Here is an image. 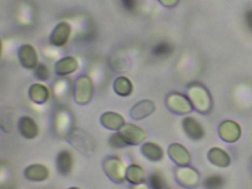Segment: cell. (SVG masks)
Segmentation results:
<instances>
[{
    "label": "cell",
    "instance_id": "15",
    "mask_svg": "<svg viewBox=\"0 0 252 189\" xmlns=\"http://www.w3.org/2000/svg\"><path fill=\"white\" fill-rule=\"evenodd\" d=\"M222 183L223 180L222 177L218 175L212 176L206 180V186L209 188H218L222 186Z\"/></svg>",
    "mask_w": 252,
    "mask_h": 189
},
{
    "label": "cell",
    "instance_id": "5",
    "mask_svg": "<svg viewBox=\"0 0 252 189\" xmlns=\"http://www.w3.org/2000/svg\"><path fill=\"white\" fill-rule=\"evenodd\" d=\"M73 165L72 155L68 151H63L59 155L57 159V167L59 171L63 175H67L70 172Z\"/></svg>",
    "mask_w": 252,
    "mask_h": 189
},
{
    "label": "cell",
    "instance_id": "2",
    "mask_svg": "<svg viewBox=\"0 0 252 189\" xmlns=\"http://www.w3.org/2000/svg\"><path fill=\"white\" fill-rule=\"evenodd\" d=\"M19 56L23 66L27 68H33L37 62L36 52L32 46L23 45L19 51Z\"/></svg>",
    "mask_w": 252,
    "mask_h": 189
},
{
    "label": "cell",
    "instance_id": "12",
    "mask_svg": "<svg viewBox=\"0 0 252 189\" xmlns=\"http://www.w3.org/2000/svg\"><path fill=\"white\" fill-rule=\"evenodd\" d=\"M172 51V47L169 43L160 42L156 44L153 48V54L158 57H164L170 54Z\"/></svg>",
    "mask_w": 252,
    "mask_h": 189
},
{
    "label": "cell",
    "instance_id": "4",
    "mask_svg": "<svg viewBox=\"0 0 252 189\" xmlns=\"http://www.w3.org/2000/svg\"><path fill=\"white\" fill-rule=\"evenodd\" d=\"M22 134L27 138H33L37 134L38 129L34 121L29 117H23L19 123Z\"/></svg>",
    "mask_w": 252,
    "mask_h": 189
},
{
    "label": "cell",
    "instance_id": "14",
    "mask_svg": "<svg viewBox=\"0 0 252 189\" xmlns=\"http://www.w3.org/2000/svg\"><path fill=\"white\" fill-rule=\"evenodd\" d=\"M35 75L38 79L45 81L49 78V70L45 65L40 64L36 68Z\"/></svg>",
    "mask_w": 252,
    "mask_h": 189
},
{
    "label": "cell",
    "instance_id": "16",
    "mask_svg": "<svg viewBox=\"0 0 252 189\" xmlns=\"http://www.w3.org/2000/svg\"><path fill=\"white\" fill-rule=\"evenodd\" d=\"M110 143L114 148H122L126 145L119 133L111 136L110 139Z\"/></svg>",
    "mask_w": 252,
    "mask_h": 189
},
{
    "label": "cell",
    "instance_id": "3",
    "mask_svg": "<svg viewBox=\"0 0 252 189\" xmlns=\"http://www.w3.org/2000/svg\"><path fill=\"white\" fill-rule=\"evenodd\" d=\"M119 134L122 137H125V136L129 135V134L132 135L130 140H129V144H138L145 137L144 131L139 127L135 126L132 124H128V125L125 126L123 128L121 129Z\"/></svg>",
    "mask_w": 252,
    "mask_h": 189
},
{
    "label": "cell",
    "instance_id": "11",
    "mask_svg": "<svg viewBox=\"0 0 252 189\" xmlns=\"http://www.w3.org/2000/svg\"><path fill=\"white\" fill-rule=\"evenodd\" d=\"M126 178L134 184L141 183L144 179V170L138 165H132L128 168Z\"/></svg>",
    "mask_w": 252,
    "mask_h": 189
},
{
    "label": "cell",
    "instance_id": "17",
    "mask_svg": "<svg viewBox=\"0 0 252 189\" xmlns=\"http://www.w3.org/2000/svg\"><path fill=\"white\" fill-rule=\"evenodd\" d=\"M245 20H246V25L249 27V29L252 31V8L249 9L246 12Z\"/></svg>",
    "mask_w": 252,
    "mask_h": 189
},
{
    "label": "cell",
    "instance_id": "6",
    "mask_svg": "<svg viewBox=\"0 0 252 189\" xmlns=\"http://www.w3.org/2000/svg\"><path fill=\"white\" fill-rule=\"evenodd\" d=\"M153 110V104L150 101H141L137 103L131 112L133 119H143L147 115L152 113Z\"/></svg>",
    "mask_w": 252,
    "mask_h": 189
},
{
    "label": "cell",
    "instance_id": "8",
    "mask_svg": "<svg viewBox=\"0 0 252 189\" xmlns=\"http://www.w3.org/2000/svg\"><path fill=\"white\" fill-rule=\"evenodd\" d=\"M49 96L48 90L46 87L39 84L32 86L31 88V97L33 101L37 103H44Z\"/></svg>",
    "mask_w": 252,
    "mask_h": 189
},
{
    "label": "cell",
    "instance_id": "7",
    "mask_svg": "<svg viewBox=\"0 0 252 189\" xmlns=\"http://www.w3.org/2000/svg\"><path fill=\"white\" fill-rule=\"evenodd\" d=\"M26 177L29 180L41 181L45 180L48 176L46 168L40 165H33L26 170Z\"/></svg>",
    "mask_w": 252,
    "mask_h": 189
},
{
    "label": "cell",
    "instance_id": "9",
    "mask_svg": "<svg viewBox=\"0 0 252 189\" xmlns=\"http://www.w3.org/2000/svg\"><path fill=\"white\" fill-rule=\"evenodd\" d=\"M115 91L122 96H127L132 92V87L130 81L125 77H120L115 81Z\"/></svg>",
    "mask_w": 252,
    "mask_h": 189
},
{
    "label": "cell",
    "instance_id": "10",
    "mask_svg": "<svg viewBox=\"0 0 252 189\" xmlns=\"http://www.w3.org/2000/svg\"><path fill=\"white\" fill-rule=\"evenodd\" d=\"M75 59L73 58L67 57L63 59V60L57 63V72L59 75H66V74L74 72L75 69L77 67V62L70 64L72 62H74Z\"/></svg>",
    "mask_w": 252,
    "mask_h": 189
},
{
    "label": "cell",
    "instance_id": "13",
    "mask_svg": "<svg viewBox=\"0 0 252 189\" xmlns=\"http://www.w3.org/2000/svg\"><path fill=\"white\" fill-rule=\"evenodd\" d=\"M150 185L155 189H161L164 186V180L160 173H153L150 177Z\"/></svg>",
    "mask_w": 252,
    "mask_h": 189
},
{
    "label": "cell",
    "instance_id": "1",
    "mask_svg": "<svg viewBox=\"0 0 252 189\" xmlns=\"http://www.w3.org/2000/svg\"><path fill=\"white\" fill-rule=\"evenodd\" d=\"M70 25L67 23L59 24L53 31L51 37V44L56 46H63L66 44L70 35Z\"/></svg>",
    "mask_w": 252,
    "mask_h": 189
}]
</instances>
